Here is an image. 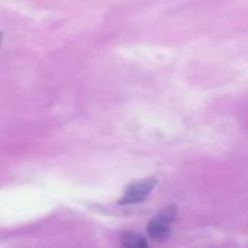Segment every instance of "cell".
Returning <instances> with one entry per match:
<instances>
[{
	"label": "cell",
	"mask_w": 248,
	"mask_h": 248,
	"mask_svg": "<svg viewBox=\"0 0 248 248\" xmlns=\"http://www.w3.org/2000/svg\"><path fill=\"white\" fill-rule=\"evenodd\" d=\"M157 186V180L155 179H145V180H141V182H137L134 185H131L122 199L119 201L121 205H134V203H141L142 201H145L151 192L154 190V187Z\"/></svg>",
	"instance_id": "obj_2"
},
{
	"label": "cell",
	"mask_w": 248,
	"mask_h": 248,
	"mask_svg": "<svg viewBox=\"0 0 248 248\" xmlns=\"http://www.w3.org/2000/svg\"><path fill=\"white\" fill-rule=\"evenodd\" d=\"M121 241L125 247H132V248H140V247H147L148 243L138 234L134 232H125L121 237Z\"/></svg>",
	"instance_id": "obj_3"
},
{
	"label": "cell",
	"mask_w": 248,
	"mask_h": 248,
	"mask_svg": "<svg viewBox=\"0 0 248 248\" xmlns=\"http://www.w3.org/2000/svg\"><path fill=\"white\" fill-rule=\"evenodd\" d=\"M0 42H1V36H0Z\"/></svg>",
	"instance_id": "obj_4"
},
{
	"label": "cell",
	"mask_w": 248,
	"mask_h": 248,
	"mask_svg": "<svg viewBox=\"0 0 248 248\" xmlns=\"http://www.w3.org/2000/svg\"><path fill=\"white\" fill-rule=\"evenodd\" d=\"M177 217V209L176 206H167L163 209L150 224H148V235L153 240L163 241L170 237V225L176 221Z\"/></svg>",
	"instance_id": "obj_1"
}]
</instances>
